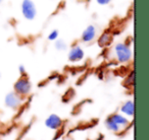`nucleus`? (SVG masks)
<instances>
[{
  "label": "nucleus",
  "mask_w": 149,
  "mask_h": 140,
  "mask_svg": "<svg viewBox=\"0 0 149 140\" xmlns=\"http://www.w3.org/2000/svg\"><path fill=\"white\" fill-rule=\"evenodd\" d=\"M114 51H116L118 60L122 63L128 62L132 57V51H131L130 47L125 43L116 44V47H114Z\"/></svg>",
  "instance_id": "f257e3e1"
},
{
  "label": "nucleus",
  "mask_w": 149,
  "mask_h": 140,
  "mask_svg": "<svg viewBox=\"0 0 149 140\" xmlns=\"http://www.w3.org/2000/svg\"><path fill=\"white\" fill-rule=\"evenodd\" d=\"M22 12H23L25 19H29V21L35 19L37 10H36V6L32 0H24L22 3Z\"/></svg>",
  "instance_id": "f03ea898"
},
{
  "label": "nucleus",
  "mask_w": 149,
  "mask_h": 140,
  "mask_svg": "<svg viewBox=\"0 0 149 140\" xmlns=\"http://www.w3.org/2000/svg\"><path fill=\"white\" fill-rule=\"evenodd\" d=\"M15 91L17 95H28L31 91V82L26 77H22L15 82Z\"/></svg>",
  "instance_id": "7ed1b4c3"
},
{
  "label": "nucleus",
  "mask_w": 149,
  "mask_h": 140,
  "mask_svg": "<svg viewBox=\"0 0 149 140\" xmlns=\"http://www.w3.org/2000/svg\"><path fill=\"white\" fill-rule=\"evenodd\" d=\"M21 104V97L15 93H9L5 97V105L11 109H17Z\"/></svg>",
  "instance_id": "20e7f679"
},
{
  "label": "nucleus",
  "mask_w": 149,
  "mask_h": 140,
  "mask_svg": "<svg viewBox=\"0 0 149 140\" xmlns=\"http://www.w3.org/2000/svg\"><path fill=\"white\" fill-rule=\"evenodd\" d=\"M84 58V51L82 50L81 47L79 46H74L70 49V53H68V60L70 62H78L81 61Z\"/></svg>",
  "instance_id": "39448f33"
},
{
  "label": "nucleus",
  "mask_w": 149,
  "mask_h": 140,
  "mask_svg": "<svg viewBox=\"0 0 149 140\" xmlns=\"http://www.w3.org/2000/svg\"><path fill=\"white\" fill-rule=\"evenodd\" d=\"M45 125L47 126L49 129L56 130L61 126V119H60L57 115H55V114H52V115H50L49 117L46 119Z\"/></svg>",
  "instance_id": "423d86ee"
},
{
  "label": "nucleus",
  "mask_w": 149,
  "mask_h": 140,
  "mask_svg": "<svg viewBox=\"0 0 149 140\" xmlns=\"http://www.w3.org/2000/svg\"><path fill=\"white\" fill-rule=\"evenodd\" d=\"M96 36V29L94 25H89L88 27H86V30L83 32V35H82V40L84 42H91L92 40L95 39Z\"/></svg>",
  "instance_id": "0eeeda50"
},
{
  "label": "nucleus",
  "mask_w": 149,
  "mask_h": 140,
  "mask_svg": "<svg viewBox=\"0 0 149 140\" xmlns=\"http://www.w3.org/2000/svg\"><path fill=\"white\" fill-rule=\"evenodd\" d=\"M122 112L128 116H133L134 115V112H135L134 103H133L132 101H128L127 103H125L122 107Z\"/></svg>",
  "instance_id": "6e6552de"
},
{
  "label": "nucleus",
  "mask_w": 149,
  "mask_h": 140,
  "mask_svg": "<svg viewBox=\"0 0 149 140\" xmlns=\"http://www.w3.org/2000/svg\"><path fill=\"white\" fill-rule=\"evenodd\" d=\"M110 42H111V36H110L109 33L106 32V33H103L100 36L99 40H98V45L100 47H106V46L109 45Z\"/></svg>",
  "instance_id": "1a4fd4ad"
},
{
  "label": "nucleus",
  "mask_w": 149,
  "mask_h": 140,
  "mask_svg": "<svg viewBox=\"0 0 149 140\" xmlns=\"http://www.w3.org/2000/svg\"><path fill=\"white\" fill-rule=\"evenodd\" d=\"M110 118H111V119L113 120L114 123L118 124V126H127L129 123V121H128L127 118H125L124 116H122V115H118V114L111 115L110 116Z\"/></svg>",
  "instance_id": "9d476101"
},
{
  "label": "nucleus",
  "mask_w": 149,
  "mask_h": 140,
  "mask_svg": "<svg viewBox=\"0 0 149 140\" xmlns=\"http://www.w3.org/2000/svg\"><path fill=\"white\" fill-rule=\"evenodd\" d=\"M105 124H106V127H107L109 130H111V131H113V132H118V130H120V126H118V124L114 123L113 120H112L110 117L106 119Z\"/></svg>",
  "instance_id": "9b49d317"
},
{
  "label": "nucleus",
  "mask_w": 149,
  "mask_h": 140,
  "mask_svg": "<svg viewBox=\"0 0 149 140\" xmlns=\"http://www.w3.org/2000/svg\"><path fill=\"white\" fill-rule=\"evenodd\" d=\"M55 48L59 51H64L66 49V44L64 41L62 40H58V41L55 42Z\"/></svg>",
  "instance_id": "f8f14e48"
},
{
  "label": "nucleus",
  "mask_w": 149,
  "mask_h": 140,
  "mask_svg": "<svg viewBox=\"0 0 149 140\" xmlns=\"http://www.w3.org/2000/svg\"><path fill=\"white\" fill-rule=\"evenodd\" d=\"M58 37V32L56 31V30H54V31H52L51 33L49 34V36H48V40L49 41H54V40H56Z\"/></svg>",
  "instance_id": "ddd939ff"
},
{
  "label": "nucleus",
  "mask_w": 149,
  "mask_h": 140,
  "mask_svg": "<svg viewBox=\"0 0 149 140\" xmlns=\"http://www.w3.org/2000/svg\"><path fill=\"white\" fill-rule=\"evenodd\" d=\"M125 84L126 85H133L134 84V72H132L130 74V76H129V78L126 80V82H125Z\"/></svg>",
  "instance_id": "4468645a"
},
{
  "label": "nucleus",
  "mask_w": 149,
  "mask_h": 140,
  "mask_svg": "<svg viewBox=\"0 0 149 140\" xmlns=\"http://www.w3.org/2000/svg\"><path fill=\"white\" fill-rule=\"evenodd\" d=\"M99 4H101V5H106V4H108V3L111 1V0H96Z\"/></svg>",
  "instance_id": "2eb2a0df"
},
{
  "label": "nucleus",
  "mask_w": 149,
  "mask_h": 140,
  "mask_svg": "<svg viewBox=\"0 0 149 140\" xmlns=\"http://www.w3.org/2000/svg\"><path fill=\"white\" fill-rule=\"evenodd\" d=\"M19 72H21V74H22V75H24V74H25V73H26L25 67H24L23 65H21V66H19Z\"/></svg>",
  "instance_id": "dca6fc26"
},
{
  "label": "nucleus",
  "mask_w": 149,
  "mask_h": 140,
  "mask_svg": "<svg viewBox=\"0 0 149 140\" xmlns=\"http://www.w3.org/2000/svg\"><path fill=\"white\" fill-rule=\"evenodd\" d=\"M1 1H2V0H0V4H1Z\"/></svg>",
  "instance_id": "f3484780"
}]
</instances>
